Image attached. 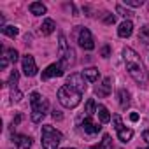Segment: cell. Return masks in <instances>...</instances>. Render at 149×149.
<instances>
[{"label": "cell", "mask_w": 149, "mask_h": 149, "mask_svg": "<svg viewBox=\"0 0 149 149\" xmlns=\"http://www.w3.org/2000/svg\"><path fill=\"white\" fill-rule=\"evenodd\" d=\"M123 58H125L126 68H128V72H130V76L133 77V81L139 83V84H146V83H147V70H146V67L142 65L140 56H139L132 47H125V49H123Z\"/></svg>", "instance_id": "6da1fadb"}, {"label": "cell", "mask_w": 149, "mask_h": 149, "mask_svg": "<svg viewBox=\"0 0 149 149\" xmlns=\"http://www.w3.org/2000/svg\"><path fill=\"white\" fill-rule=\"evenodd\" d=\"M81 98H83V93L76 91L74 88H70V86H67V84L58 90V100H60V104H61L63 107H67V109L77 107V105L81 104Z\"/></svg>", "instance_id": "7a4b0ae2"}, {"label": "cell", "mask_w": 149, "mask_h": 149, "mask_svg": "<svg viewBox=\"0 0 149 149\" xmlns=\"http://www.w3.org/2000/svg\"><path fill=\"white\" fill-rule=\"evenodd\" d=\"M30 104H32V121L33 123H40L44 118H46V112H47V100L42 98L37 91H33L30 95Z\"/></svg>", "instance_id": "3957f363"}, {"label": "cell", "mask_w": 149, "mask_h": 149, "mask_svg": "<svg viewBox=\"0 0 149 149\" xmlns=\"http://www.w3.org/2000/svg\"><path fill=\"white\" fill-rule=\"evenodd\" d=\"M61 133L51 126V125H44L42 126V149H56L61 142Z\"/></svg>", "instance_id": "277c9868"}, {"label": "cell", "mask_w": 149, "mask_h": 149, "mask_svg": "<svg viewBox=\"0 0 149 149\" xmlns=\"http://www.w3.org/2000/svg\"><path fill=\"white\" fill-rule=\"evenodd\" d=\"M63 65L61 63H51L49 67H46L44 70H42V76H40V79L42 81H47V79H51V77H61L63 76Z\"/></svg>", "instance_id": "5b68a950"}, {"label": "cell", "mask_w": 149, "mask_h": 149, "mask_svg": "<svg viewBox=\"0 0 149 149\" xmlns=\"http://www.w3.org/2000/svg\"><path fill=\"white\" fill-rule=\"evenodd\" d=\"M67 86L74 88L79 93H84L86 91V79H84L83 74H72V76L67 79Z\"/></svg>", "instance_id": "8992f818"}, {"label": "cell", "mask_w": 149, "mask_h": 149, "mask_svg": "<svg viewBox=\"0 0 149 149\" xmlns=\"http://www.w3.org/2000/svg\"><path fill=\"white\" fill-rule=\"evenodd\" d=\"M77 42L83 49L86 51H91L95 49V42H93V37H91V32L88 28H81L79 30V37H77Z\"/></svg>", "instance_id": "52a82bcc"}, {"label": "cell", "mask_w": 149, "mask_h": 149, "mask_svg": "<svg viewBox=\"0 0 149 149\" xmlns=\"http://www.w3.org/2000/svg\"><path fill=\"white\" fill-rule=\"evenodd\" d=\"M21 65H23V72L26 77H33L37 76V65H35V60L32 54H25L23 60H21Z\"/></svg>", "instance_id": "ba28073f"}, {"label": "cell", "mask_w": 149, "mask_h": 149, "mask_svg": "<svg viewBox=\"0 0 149 149\" xmlns=\"http://www.w3.org/2000/svg\"><path fill=\"white\" fill-rule=\"evenodd\" d=\"M112 81H111V77H105L104 81H102V84H97L95 86V93L98 95V97H109L111 95V90H112V84H111Z\"/></svg>", "instance_id": "9c48e42d"}, {"label": "cell", "mask_w": 149, "mask_h": 149, "mask_svg": "<svg viewBox=\"0 0 149 149\" xmlns=\"http://www.w3.org/2000/svg\"><path fill=\"white\" fill-rule=\"evenodd\" d=\"M132 32H133V23H132L130 19H125V21L119 25V28H118V35H119V37H123V39L130 37V35H132Z\"/></svg>", "instance_id": "30bf717a"}, {"label": "cell", "mask_w": 149, "mask_h": 149, "mask_svg": "<svg viewBox=\"0 0 149 149\" xmlns=\"http://www.w3.org/2000/svg\"><path fill=\"white\" fill-rule=\"evenodd\" d=\"M13 140L16 142V146H18V149H30L32 147V139L28 137V135H14L13 137Z\"/></svg>", "instance_id": "8fae6325"}, {"label": "cell", "mask_w": 149, "mask_h": 149, "mask_svg": "<svg viewBox=\"0 0 149 149\" xmlns=\"http://www.w3.org/2000/svg\"><path fill=\"white\" fill-rule=\"evenodd\" d=\"M81 126H83V130H84L86 133H90V135H95V133H98V132L102 130V126L95 125V123H93L90 118H86V119L83 121V125H81Z\"/></svg>", "instance_id": "7c38bea8"}, {"label": "cell", "mask_w": 149, "mask_h": 149, "mask_svg": "<svg viewBox=\"0 0 149 149\" xmlns=\"http://www.w3.org/2000/svg\"><path fill=\"white\" fill-rule=\"evenodd\" d=\"M54 28H56V25H54V21H53L51 18H46V19L42 21V26H40V32H42V35H51V33L54 32Z\"/></svg>", "instance_id": "4fadbf2b"}, {"label": "cell", "mask_w": 149, "mask_h": 149, "mask_svg": "<svg viewBox=\"0 0 149 149\" xmlns=\"http://www.w3.org/2000/svg\"><path fill=\"white\" fill-rule=\"evenodd\" d=\"M74 56H76V53H74V49L70 47L63 56H61V65H63V68H67V67H70V65H74V61H76V58H74Z\"/></svg>", "instance_id": "5bb4252c"}, {"label": "cell", "mask_w": 149, "mask_h": 149, "mask_svg": "<svg viewBox=\"0 0 149 149\" xmlns=\"http://www.w3.org/2000/svg\"><path fill=\"white\" fill-rule=\"evenodd\" d=\"M28 9H30V13L35 14V16H42V14H46V11H47L42 2H32V4L28 6Z\"/></svg>", "instance_id": "9a60e30c"}, {"label": "cell", "mask_w": 149, "mask_h": 149, "mask_svg": "<svg viewBox=\"0 0 149 149\" xmlns=\"http://www.w3.org/2000/svg\"><path fill=\"white\" fill-rule=\"evenodd\" d=\"M83 76H84V79H86V81H90V83H95V81L98 79V68H95V67L84 68Z\"/></svg>", "instance_id": "2e32d148"}, {"label": "cell", "mask_w": 149, "mask_h": 149, "mask_svg": "<svg viewBox=\"0 0 149 149\" xmlns=\"http://www.w3.org/2000/svg\"><path fill=\"white\" fill-rule=\"evenodd\" d=\"M97 114L100 118V123H109L111 121V114H109V111H107L105 105H98L97 107Z\"/></svg>", "instance_id": "e0dca14e"}, {"label": "cell", "mask_w": 149, "mask_h": 149, "mask_svg": "<svg viewBox=\"0 0 149 149\" xmlns=\"http://www.w3.org/2000/svg\"><path fill=\"white\" fill-rule=\"evenodd\" d=\"M118 97H119V105H121L123 109L130 105V93H128L126 90H119V91H118Z\"/></svg>", "instance_id": "ac0fdd59"}, {"label": "cell", "mask_w": 149, "mask_h": 149, "mask_svg": "<svg viewBox=\"0 0 149 149\" xmlns=\"http://www.w3.org/2000/svg\"><path fill=\"white\" fill-rule=\"evenodd\" d=\"M90 149H112V140H111V135H104V140Z\"/></svg>", "instance_id": "d6986e66"}, {"label": "cell", "mask_w": 149, "mask_h": 149, "mask_svg": "<svg viewBox=\"0 0 149 149\" xmlns=\"http://www.w3.org/2000/svg\"><path fill=\"white\" fill-rule=\"evenodd\" d=\"M97 104H95V100L93 98H90L88 102H86V109H84V112H86V118H91L93 114H97Z\"/></svg>", "instance_id": "ffe728a7"}, {"label": "cell", "mask_w": 149, "mask_h": 149, "mask_svg": "<svg viewBox=\"0 0 149 149\" xmlns=\"http://www.w3.org/2000/svg\"><path fill=\"white\" fill-rule=\"evenodd\" d=\"M132 137H133V130H130V128H123L121 132H118V139L121 142H128V140H132Z\"/></svg>", "instance_id": "44dd1931"}, {"label": "cell", "mask_w": 149, "mask_h": 149, "mask_svg": "<svg viewBox=\"0 0 149 149\" xmlns=\"http://www.w3.org/2000/svg\"><path fill=\"white\" fill-rule=\"evenodd\" d=\"M139 40L144 42V46H149V26H142L139 32Z\"/></svg>", "instance_id": "7402d4cb"}, {"label": "cell", "mask_w": 149, "mask_h": 149, "mask_svg": "<svg viewBox=\"0 0 149 149\" xmlns=\"http://www.w3.org/2000/svg\"><path fill=\"white\" fill-rule=\"evenodd\" d=\"M18 28L16 26H13V25H7V26H2V33L4 35H7V37H11V39H14L16 35H18Z\"/></svg>", "instance_id": "603a6c76"}, {"label": "cell", "mask_w": 149, "mask_h": 149, "mask_svg": "<svg viewBox=\"0 0 149 149\" xmlns=\"http://www.w3.org/2000/svg\"><path fill=\"white\" fill-rule=\"evenodd\" d=\"M2 51L7 54L9 63H16V61H18V51H16V49H6V47H4Z\"/></svg>", "instance_id": "cb8c5ba5"}, {"label": "cell", "mask_w": 149, "mask_h": 149, "mask_svg": "<svg viewBox=\"0 0 149 149\" xmlns=\"http://www.w3.org/2000/svg\"><path fill=\"white\" fill-rule=\"evenodd\" d=\"M116 13H118V14H119V16H123V18H125V19H126V18H130V16H132V14H133V13H132V11H128V9H125V7H123V6H121V4H118V6H116Z\"/></svg>", "instance_id": "d4e9b609"}, {"label": "cell", "mask_w": 149, "mask_h": 149, "mask_svg": "<svg viewBox=\"0 0 149 149\" xmlns=\"http://www.w3.org/2000/svg\"><path fill=\"white\" fill-rule=\"evenodd\" d=\"M58 39H60V53H61V54H65V53L70 49V47H68V44H67V39H65V35H63V33H60V37H58Z\"/></svg>", "instance_id": "484cf974"}, {"label": "cell", "mask_w": 149, "mask_h": 149, "mask_svg": "<svg viewBox=\"0 0 149 149\" xmlns=\"http://www.w3.org/2000/svg\"><path fill=\"white\" fill-rule=\"evenodd\" d=\"M18 79H19L18 70H13V72H11V77H9V86H11V88H18Z\"/></svg>", "instance_id": "4316f807"}, {"label": "cell", "mask_w": 149, "mask_h": 149, "mask_svg": "<svg viewBox=\"0 0 149 149\" xmlns=\"http://www.w3.org/2000/svg\"><path fill=\"white\" fill-rule=\"evenodd\" d=\"M21 98H23V93L18 88H11V100H13V104L14 102H19Z\"/></svg>", "instance_id": "83f0119b"}, {"label": "cell", "mask_w": 149, "mask_h": 149, "mask_svg": "<svg viewBox=\"0 0 149 149\" xmlns=\"http://www.w3.org/2000/svg\"><path fill=\"white\" fill-rule=\"evenodd\" d=\"M112 121H114V128H116V132H121L125 126H123V121H121V116L119 114H114L112 116Z\"/></svg>", "instance_id": "f1b7e54d"}, {"label": "cell", "mask_w": 149, "mask_h": 149, "mask_svg": "<svg viewBox=\"0 0 149 149\" xmlns=\"http://www.w3.org/2000/svg\"><path fill=\"white\" fill-rule=\"evenodd\" d=\"M144 2L142 0H125V6H128V7H140Z\"/></svg>", "instance_id": "f546056e"}, {"label": "cell", "mask_w": 149, "mask_h": 149, "mask_svg": "<svg viewBox=\"0 0 149 149\" xmlns=\"http://www.w3.org/2000/svg\"><path fill=\"white\" fill-rule=\"evenodd\" d=\"M9 65V60H7V54L2 51V56H0V68H7Z\"/></svg>", "instance_id": "4dcf8cb0"}, {"label": "cell", "mask_w": 149, "mask_h": 149, "mask_svg": "<svg viewBox=\"0 0 149 149\" xmlns=\"http://www.w3.org/2000/svg\"><path fill=\"white\" fill-rule=\"evenodd\" d=\"M104 21H105L107 25H114V21H116V18H114L112 14H107V16L104 18Z\"/></svg>", "instance_id": "1f68e13d"}, {"label": "cell", "mask_w": 149, "mask_h": 149, "mask_svg": "<svg viewBox=\"0 0 149 149\" xmlns=\"http://www.w3.org/2000/svg\"><path fill=\"white\" fill-rule=\"evenodd\" d=\"M109 54H111V47H109V46H104V47H102V56H104V58H109Z\"/></svg>", "instance_id": "d6a6232c"}, {"label": "cell", "mask_w": 149, "mask_h": 149, "mask_svg": "<svg viewBox=\"0 0 149 149\" xmlns=\"http://www.w3.org/2000/svg\"><path fill=\"white\" fill-rule=\"evenodd\" d=\"M53 119H56V121H61V119H63V116H61V112L54 109V111H53Z\"/></svg>", "instance_id": "836d02e7"}, {"label": "cell", "mask_w": 149, "mask_h": 149, "mask_svg": "<svg viewBox=\"0 0 149 149\" xmlns=\"http://www.w3.org/2000/svg\"><path fill=\"white\" fill-rule=\"evenodd\" d=\"M21 119H23V116H21V114H18V116H16V118L13 119V126H16V125H19V123H21Z\"/></svg>", "instance_id": "e575fe53"}, {"label": "cell", "mask_w": 149, "mask_h": 149, "mask_svg": "<svg viewBox=\"0 0 149 149\" xmlns=\"http://www.w3.org/2000/svg\"><path fill=\"white\" fill-rule=\"evenodd\" d=\"M142 139H144V140H146V142H147V144H149V128H147V130H144V132H142Z\"/></svg>", "instance_id": "d590c367"}, {"label": "cell", "mask_w": 149, "mask_h": 149, "mask_svg": "<svg viewBox=\"0 0 149 149\" xmlns=\"http://www.w3.org/2000/svg\"><path fill=\"white\" fill-rule=\"evenodd\" d=\"M130 119H132V121H139V114H137V112H132V114H130Z\"/></svg>", "instance_id": "8d00e7d4"}, {"label": "cell", "mask_w": 149, "mask_h": 149, "mask_svg": "<svg viewBox=\"0 0 149 149\" xmlns=\"http://www.w3.org/2000/svg\"><path fill=\"white\" fill-rule=\"evenodd\" d=\"M65 149H74V147H65Z\"/></svg>", "instance_id": "74e56055"}, {"label": "cell", "mask_w": 149, "mask_h": 149, "mask_svg": "<svg viewBox=\"0 0 149 149\" xmlns=\"http://www.w3.org/2000/svg\"><path fill=\"white\" fill-rule=\"evenodd\" d=\"M144 149H149V147H144Z\"/></svg>", "instance_id": "f35d334b"}]
</instances>
